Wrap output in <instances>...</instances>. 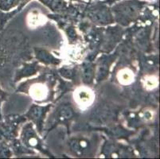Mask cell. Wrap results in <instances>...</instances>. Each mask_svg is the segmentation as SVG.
I'll return each mask as SVG.
<instances>
[{"mask_svg":"<svg viewBox=\"0 0 160 159\" xmlns=\"http://www.w3.org/2000/svg\"><path fill=\"white\" fill-rule=\"evenodd\" d=\"M10 156V151L5 142H0V157H6Z\"/></svg>","mask_w":160,"mask_h":159,"instance_id":"6da1fadb","label":"cell"},{"mask_svg":"<svg viewBox=\"0 0 160 159\" xmlns=\"http://www.w3.org/2000/svg\"><path fill=\"white\" fill-rule=\"evenodd\" d=\"M7 94L4 91H2L0 87V122L2 121V115H1V105H2V102L5 101L7 100Z\"/></svg>","mask_w":160,"mask_h":159,"instance_id":"7a4b0ae2","label":"cell"}]
</instances>
